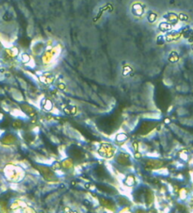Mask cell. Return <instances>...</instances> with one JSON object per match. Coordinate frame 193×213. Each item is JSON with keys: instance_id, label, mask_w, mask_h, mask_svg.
Here are the masks:
<instances>
[{"instance_id": "7a4b0ae2", "label": "cell", "mask_w": 193, "mask_h": 213, "mask_svg": "<svg viewBox=\"0 0 193 213\" xmlns=\"http://www.w3.org/2000/svg\"><path fill=\"white\" fill-rule=\"evenodd\" d=\"M115 152H116V148L109 143H104L98 149V153L100 154L101 157L106 158H111L114 156Z\"/></svg>"}, {"instance_id": "8992f818", "label": "cell", "mask_w": 193, "mask_h": 213, "mask_svg": "<svg viewBox=\"0 0 193 213\" xmlns=\"http://www.w3.org/2000/svg\"><path fill=\"white\" fill-rule=\"evenodd\" d=\"M159 164H160V162L157 160H153V158H151V160H148L146 161V165L149 169H155V168H158L159 167Z\"/></svg>"}, {"instance_id": "277c9868", "label": "cell", "mask_w": 193, "mask_h": 213, "mask_svg": "<svg viewBox=\"0 0 193 213\" xmlns=\"http://www.w3.org/2000/svg\"><path fill=\"white\" fill-rule=\"evenodd\" d=\"M0 141H1L2 143L9 145V144H13V143H17V137L13 134H5L1 137Z\"/></svg>"}, {"instance_id": "6da1fadb", "label": "cell", "mask_w": 193, "mask_h": 213, "mask_svg": "<svg viewBox=\"0 0 193 213\" xmlns=\"http://www.w3.org/2000/svg\"><path fill=\"white\" fill-rule=\"evenodd\" d=\"M5 175L9 181L18 182L24 178L25 173H24L22 168L9 165V166H7L5 169Z\"/></svg>"}, {"instance_id": "52a82bcc", "label": "cell", "mask_w": 193, "mask_h": 213, "mask_svg": "<svg viewBox=\"0 0 193 213\" xmlns=\"http://www.w3.org/2000/svg\"><path fill=\"white\" fill-rule=\"evenodd\" d=\"M61 167H63L65 170H71V169H73L74 165H73V162L71 161L68 158H66V160H64L61 163Z\"/></svg>"}, {"instance_id": "8fae6325", "label": "cell", "mask_w": 193, "mask_h": 213, "mask_svg": "<svg viewBox=\"0 0 193 213\" xmlns=\"http://www.w3.org/2000/svg\"><path fill=\"white\" fill-rule=\"evenodd\" d=\"M127 139V136L126 134L124 133H119L116 135V141H119V143H124L125 141H126Z\"/></svg>"}, {"instance_id": "ba28073f", "label": "cell", "mask_w": 193, "mask_h": 213, "mask_svg": "<svg viewBox=\"0 0 193 213\" xmlns=\"http://www.w3.org/2000/svg\"><path fill=\"white\" fill-rule=\"evenodd\" d=\"M135 184V177L133 175H128V176L125 178V185L127 186L128 188L133 187Z\"/></svg>"}, {"instance_id": "5b68a950", "label": "cell", "mask_w": 193, "mask_h": 213, "mask_svg": "<svg viewBox=\"0 0 193 213\" xmlns=\"http://www.w3.org/2000/svg\"><path fill=\"white\" fill-rule=\"evenodd\" d=\"M20 107H21L22 111L26 114H26H28V115H29V116H35L36 115V112H35L34 109H33V108L30 106V105L22 104Z\"/></svg>"}, {"instance_id": "3957f363", "label": "cell", "mask_w": 193, "mask_h": 213, "mask_svg": "<svg viewBox=\"0 0 193 213\" xmlns=\"http://www.w3.org/2000/svg\"><path fill=\"white\" fill-rule=\"evenodd\" d=\"M115 161L119 165H121V166L123 167L131 166V160L129 156L125 153H120L119 155H117L116 158H115Z\"/></svg>"}, {"instance_id": "9c48e42d", "label": "cell", "mask_w": 193, "mask_h": 213, "mask_svg": "<svg viewBox=\"0 0 193 213\" xmlns=\"http://www.w3.org/2000/svg\"><path fill=\"white\" fill-rule=\"evenodd\" d=\"M43 110H45V111H51L53 110V103L51 102L50 100L46 99L45 100V103L43 104V106L42 107Z\"/></svg>"}, {"instance_id": "30bf717a", "label": "cell", "mask_w": 193, "mask_h": 213, "mask_svg": "<svg viewBox=\"0 0 193 213\" xmlns=\"http://www.w3.org/2000/svg\"><path fill=\"white\" fill-rule=\"evenodd\" d=\"M11 126L13 128H15V129H20V128L23 127V122L21 120H19V119L14 120L11 123Z\"/></svg>"}]
</instances>
